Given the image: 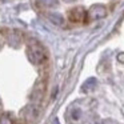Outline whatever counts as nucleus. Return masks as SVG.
I'll return each instance as SVG.
<instances>
[{
	"label": "nucleus",
	"mask_w": 124,
	"mask_h": 124,
	"mask_svg": "<svg viewBox=\"0 0 124 124\" xmlns=\"http://www.w3.org/2000/svg\"><path fill=\"white\" fill-rule=\"evenodd\" d=\"M0 111H1V101H0Z\"/></svg>",
	"instance_id": "423d86ee"
},
{
	"label": "nucleus",
	"mask_w": 124,
	"mask_h": 124,
	"mask_svg": "<svg viewBox=\"0 0 124 124\" xmlns=\"http://www.w3.org/2000/svg\"><path fill=\"white\" fill-rule=\"evenodd\" d=\"M0 124H23L22 119H15L11 113L4 112L0 116Z\"/></svg>",
	"instance_id": "20e7f679"
},
{
	"label": "nucleus",
	"mask_w": 124,
	"mask_h": 124,
	"mask_svg": "<svg viewBox=\"0 0 124 124\" xmlns=\"http://www.w3.org/2000/svg\"><path fill=\"white\" fill-rule=\"evenodd\" d=\"M27 55H28L30 62L33 63V64H36V65L44 64V63L47 62V59H48L46 48H44L39 41H31V43H28Z\"/></svg>",
	"instance_id": "f257e3e1"
},
{
	"label": "nucleus",
	"mask_w": 124,
	"mask_h": 124,
	"mask_svg": "<svg viewBox=\"0 0 124 124\" xmlns=\"http://www.w3.org/2000/svg\"><path fill=\"white\" fill-rule=\"evenodd\" d=\"M95 85H96V79H95V78H91V79H88V80L84 83L83 91H89V89L95 88Z\"/></svg>",
	"instance_id": "39448f33"
},
{
	"label": "nucleus",
	"mask_w": 124,
	"mask_h": 124,
	"mask_svg": "<svg viewBox=\"0 0 124 124\" xmlns=\"http://www.w3.org/2000/svg\"><path fill=\"white\" fill-rule=\"evenodd\" d=\"M67 17L71 23H76V24H81V23H87L88 20V11L83 7H75L71 8L67 14Z\"/></svg>",
	"instance_id": "f03ea898"
},
{
	"label": "nucleus",
	"mask_w": 124,
	"mask_h": 124,
	"mask_svg": "<svg viewBox=\"0 0 124 124\" xmlns=\"http://www.w3.org/2000/svg\"><path fill=\"white\" fill-rule=\"evenodd\" d=\"M46 84H47V80L46 79L43 80V78L35 84V88H33V97H35L36 100L43 97L44 92H46Z\"/></svg>",
	"instance_id": "7ed1b4c3"
}]
</instances>
